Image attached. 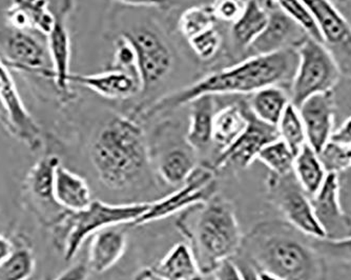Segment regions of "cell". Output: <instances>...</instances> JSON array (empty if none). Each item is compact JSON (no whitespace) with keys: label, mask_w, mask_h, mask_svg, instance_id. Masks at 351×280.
<instances>
[{"label":"cell","mask_w":351,"mask_h":280,"mask_svg":"<svg viewBox=\"0 0 351 280\" xmlns=\"http://www.w3.org/2000/svg\"><path fill=\"white\" fill-rule=\"evenodd\" d=\"M181 213L177 228L186 238L203 275L214 274L223 261L238 254L243 237L228 200L214 196Z\"/></svg>","instance_id":"4"},{"label":"cell","mask_w":351,"mask_h":280,"mask_svg":"<svg viewBox=\"0 0 351 280\" xmlns=\"http://www.w3.org/2000/svg\"><path fill=\"white\" fill-rule=\"evenodd\" d=\"M267 190L270 200L284 215L286 222L309 237L325 238L324 231L313 214L311 197L302 188L293 171L283 176L269 173Z\"/></svg>","instance_id":"8"},{"label":"cell","mask_w":351,"mask_h":280,"mask_svg":"<svg viewBox=\"0 0 351 280\" xmlns=\"http://www.w3.org/2000/svg\"><path fill=\"white\" fill-rule=\"evenodd\" d=\"M216 171L212 165H197L180 188L169 196L152 202L149 210L132 226H142L156 220H165L176 213L182 212L191 207L203 204L216 196Z\"/></svg>","instance_id":"9"},{"label":"cell","mask_w":351,"mask_h":280,"mask_svg":"<svg viewBox=\"0 0 351 280\" xmlns=\"http://www.w3.org/2000/svg\"><path fill=\"white\" fill-rule=\"evenodd\" d=\"M152 163L158 176L169 185L180 187L197 167V153L181 138L175 126L167 124L158 129L153 147H149Z\"/></svg>","instance_id":"10"},{"label":"cell","mask_w":351,"mask_h":280,"mask_svg":"<svg viewBox=\"0 0 351 280\" xmlns=\"http://www.w3.org/2000/svg\"><path fill=\"white\" fill-rule=\"evenodd\" d=\"M268 21L261 34L250 45L244 58L297 48L309 35L274 3L267 8ZM243 58V59H244Z\"/></svg>","instance_id":"17"},{"label":"cell","mask_w":351,"mask_h":280,"mask_svg":"<svg viewBox=\"0 0 351 280\" xmlns=\"http://www.w3.org/2000/svg\"><path fill=\"white\" fill-rule=\"evenodd\" d=\"M120 5L131 8H158L165 9L171 3L169 0H114Z\"/></svg>","instance_id":"43"},{"label":"cell","mask_w":351,"mask_h":280,"mask_svg":"<svg viewBox=\"0 0 351 280\" xmlns=\"http://www.w3.org/2000/svg\"><path fill=\"white\" fill-rule=\"evenodd\" d=\"M311 242L326 261L351 264V236L337 240L311 237Z\"/></svg>","instance_id":"36"},{"label":"cell","mask_w":351,"mask_h":280,"mask_svg":"<svg viewBox=\"0 0 351 280\" xmlns=\"http://www.w3.org/2000/svg\"><path fill=\"white\" fill-rule=\"evenodd\" d=\"M119 226L99 231L90 237L88 266L95 273H106L121 259L126 248V233Z\"/></svg>","instance_id":"21"},{"label":"cell","mask_w":351,"mask_h":280,"mask_svg":"<svg viewBox=\"0 0 351 280\" xmlns=\"http://www.w3.org/2000/svg\"><path fill=\"white\" fill-rule=\"evenodd\" d=\"M277 129L280 139L283 140L295 155L299 153L303 145H306L304 124L297 106H293L291 102L285 108L281 119L278 122Z\"/></svg>","instance_id":"30"},{"label":"cell","mask_w":351,"mask_h":280,"mask_svg":"<svg viewBox=\"0 0 351 280\" xmlns=\"http://www.w3.org/2000/svg\"><path fill=\"white\" fill-rule=\"evenodd\" d=\"M120 34L129 39L135 50L141 93L145 94L163 82L173 70V52L162 33L156 27L142 25Z\"/></svg>","instance_id":"7"},{"label":"cell","mask_w":351,"mask_h":280,"mask_svg":"<svg viewBox=\"0 0 351 280\" xmlns=\"http://www.w3.org/2000/svg\"><path fill=\"white\" fill-rule=\"evenodd\" d=\"M187 43L200 60L208 61L216 57L220 51L223 43L222 34L217 27H214L189 39Z\"/></svg>","instance_id":"37"},{"label":"cell","mask_w":351,"mask_h":280,"mask_svg":"<svg viewBox=\"0 0 351 280\" xmlns=\"http://www.w3.org/2000/svg\"><path fill=\"white\" fill-rule=\"evenodd\" d=\"M112 68L129 71V72L138 74L135 50L129 39L126 38L124 35H118L117 39L114 43V58Z\"/></svg>","instance_id":"38"},{"label":"cell","mask_w":351,"mask_h":280,"mask_svg":"<svg viewBox=\"0 0 351 280\" xmlns=\"http://www.w3.org/2000/svg\"><path fill=\"white\" fill-rule=\"evenodd\" d=\"M8 68L53 80V67L47 37L31 31L11 29L0 54Z\"/></svg>","instance_id":"12"},{"label":"cell","mask_w":351,"mask_h":280,"mask_svg":"<svg viewBox=\"0 0 351 280\" xmlns=\"http://www.w3.org/2000/svg\"><path fill=\"white\" fill-rule=\"evenodd\" d=\"M90 159L97 178L110 190L130 192L151 185L149 141L136 118H108L93 136Z\"/></svg>","instance_id":"2"},{"label":"cell","mask_w":351,"mask_h":280,"mask_svg":"<svg viewBox=\"0 0 351 280\" xmlns=\"http://www.w3.org/2000/svg\"><path fill=\"white\" fill-rule=\"evenodd\" d=\"M330 140L336 143L351 145V116L338 130L333 131Z\"/></svg>","instance_id":"44"},{"label":"cell","mask_w":351,"mask_h":280,"mask_svg":"<svg viewBox=\"0 0 351 280\" xmlns=\"http://www.w3.org/2000/svg\"><path fill=\"white\" fill-rule=\"evenodd\" d=\"M70 82L110 100H130L142 91L137 73L113 68L97 74H72Z\"/></svg>","instance_id":"19"},{"label":"cell","mask_w":351,"mask_h":280,"mask_svg":"<svg viewBox=\"0 0 351 280\" xmlns=\"http://www.w3.org/2000/svg\"><path fill=\"white\" fill-rule=\"evenodd\" d=\"M247 102L219 108L213 124V148L217 155L234 143L247 126Z\"/></svg>","instance_id":"24"},{"label":"cell","mask_w":351,"mask_h":280,"mask_svg":"<svg viewBox=\"0 0 351 280\" xmlns=\"http://www.w3.org/2000/svg\"><path fill=\"white\" fill-rule=\"evenodd\" d=\"M216 17L212 5H200L189 8L181 14L178 21V29L185 40L216 27Z\"/></svg>","instance_id":"31"},{"label":"cell","mask_w":351,"mask_h":280,"mask_svg":"<svg viewBox=\"0 0 351 280\" xmlns=\"http://www.w3.org/2000/svg\"><path fill=\"white\" fill-rule=\"evenodd\" d=\"M260 3H263L264 5H265V8L266 9H267V8H269L270 5H273L274 3V0H259Z\"/></svg>","instance_id":"49"},{"label":"cell","mask_w":351,"mask_h":280,"mask_svg":"<svg viewBox=\"0 0 351 280\" xmlns=\"http://www.w3.org/2000/svg\"><path fill=\"white\" fill-rule=\"evenodd\" d=\"M313 13L322 43L345 76L351 77V25L328 0H303Z\"/></svg>","instance_id":"13"},{"label":"cell","mask_w":351,"mask_h":280,"mask_svg":"<svg viewBox=\"0 0 351 280\" xmlns=\"http://www.w3.org/2000/svg\"><path fill=\"white\" fill-rule=\"evenodd\" d=\"M268 21V11L259 0H247L245 9L230 27L234 49L245 54L250 45L261 34Z\"/></svg>","instance_id":"26"},{"label":"cell","mask_w":351,"mask_h":280,"mask_svg":"<svg viewBox=\"0 0 351 280\" xmlns=\"http://www.w3.org/2000/svg\"><path fill=\"white\" fill-rule=\"evenodd\" d=\"M260 277L261 280H281L279 278L275 277V276L270 275V274L265 273V272H260Z\"/></svg>","instance_id":"47"},{"label":"cell","mask_w":351,"mask_h":280,"mask_svg":"<svg viewBox=\"0 0 351 280\" xmlns=\"http://www.w3.org/2000/svg\"><path fill=\"white\" fill-rule=\"evenodd\" d=\"M13 251V246L10 244L9 240L0 236V262L7 259Z\"/></svg>","instance_id":"45"},{"label":"cell","mask_w":351,"mask_h":280,"mask_svg":"<svg viewBox=\"0 0 351 280\" xmlns=\"http://www.w3.org/2000/svg\"><path fill=\"white\" fill-rule=\"evenodd\" d=\"M315 220L327 240H343L351 236V216L340 204L339 175L328 173L322 187L311 197Z\"/></svg>","instance_id":"16"},{"label":"cell","mask_w":351,"mask_h":280,"mask_svg":"<svg viewBox=\"0 0 351 280\" xmlns=\"http://www.w3.org/2000/svg\"><path fill=\"white\" fill-rule=\"evenodd\" d=\"M232 259L234 260L239 272L241 274L242 280H261L257 268L254 267L247 258L244 257L241 254H237Z\"/></svg>","instance_id":"40"},{"label":"cell","mask_w":351,"mask_h":280,"mask_svg":"<svg viewBox=\"0 0 351 280\" xmlns=\"http://www.w3.org/2000/svg\"><path fill=\"white\" fill-rule=\"evenodd\" d=\"M151 204L108 205L104 201L93 200L84 210L66 211L58 226L59 246L63 258L66 261L74 259L86 238L92 237L99 231L110 226L133 224L149 210Z\"/></svg>","instance_id":"5"},{"label":"cell","mask_w":351,"mask_h":280,"mask_svg":"<svg viewBox=\"0 0 351 280\" xmlns=\"http://www.w3.org/2000/svg\"><path fill=\"white\" fill-rule=\"evenodd\" d=\"M247 0H214L213 12L217 21L234 23L241 16Z\"/></svg>","instance_id":"39"},{"label":"cell","mask_w":351,"mask_h":280,"mask_svg":"<svg viewBox=\"0 0 351 280\" xmlns=\"http://www.w3.org/2000/svg\"><path fill=\"white\" fill-rule=\"evenodd\" d=\"M247 104L258 119L277 127L285 108L291 104V97L282 86H267L252 94Z\"/></svg>","instance_id":"27"},{"label":"cell","mask_w":351,"mask_h":280,"mask_svg":"<svg viewBox=\"0 0 351 280\" xmlns=\"http://www.w3.org/2000/svg\"><path fill=\"white\" fill-rule=\"evenodd\" d=\"M295 154L282 139L268 143L260 151L257 161H261L276 175L289 174L293 171Z\"/></svg>","instance_id":"32"},{"label":"cell","mask_w":351,"mask_h":280,"mask_svg":"<svg viewBox=\"0 0 351 280\" xmlns=\"http://www.w3.org/2000/svg\"><path fill=\"white\" fill-rule=\"evenodd\" d=\"M61 161L57 155H47L33 167L29 175V189L39 204L59 207L54 198V178ZM62 209V208H61Z\"/></svg>","instance_id":"29"},{"label":"cell","mask_w":351,"mask_h":280,"mask_svg":"<svg viewBox=\"0 0 351 280\" xmlns=\"http://www.w3.org/2000/svg\"><path fill=\"white\" fill-rule=\"evenodd\" d=\"M214 275L215 280H242L241 274L232 259L223 261L214 272Z\"/></svg>","instance_id":"42"},{"label":"cell","mask_w":351,"mask_h":280,"mask_svg":"<svg viewBox=\"0 0 351 280\" xmlns=\"http://www.w3.org/2000/svg\"><path fill=\"white\" fill-rule=\"evenodd\" d=\"M54 198L60 208L69 212L84 210L93 201L88 183L62 163L55 172Z\"/></svg>","instance_id":"23"},{"label":"cell","mask_w":351,"mask_h":280,"mask_svg":"<svg viewBox=\"0 0 351 280\" xmlns=\"http://www.w3.org/2000/svg\"><path fill=\"white\" fill-rule=\"evenodd\" d=\"M54 21L47 36V49L53 67V82L63 102L74 97L71 84V37L69 19L75 8V0H49Z\"/></svg>","instance_id":"11"},{"label":"cell","mask_w":351,"mask_h":280,"mask_svg":"<svg viewBox=\"0 0 351 280\" xmlns=\"http://www.w3.org/2000/svg\"><path fill=\"white\" fill-rule=\"evenodd\" d=\"M5 19L11 29L31 31L45 37L50 33L54 21L49 0H12Z\"/></svg>","instance_id":"20"},{"label":"cell","mask_w":351,"mask_h":280,"mask_svg":"<svg viewBox=\"0 0 351 280\" xmlns=\"http://www.w3.org/2000/svg\"><path fill=\"white\" fill-rule=\"evenodd\" d=\"M247 119V126L243 133L228 149L219 153L210 165L216 172L226 167L246 169L257 161L260 151L266 145L279 139L277 127L258 119L250 111V106Z\"/></svg>","instance_id":"15"},{"label":"cell","mask_w":351,"mask_h":280,"mask_svg":"<svg viewBox=\"0 0 351 280\" xmlns=\"http://www.w3.org/2000/svg\"><path fill=\"white\" fill-rule=\"evenodd\" d=\"M295 49L299 65L289 97L291 104L299 108L307 98L335 90L343 74L332 55L317 39L306 37Z\"/></svg>","instance_id":"6"},{"label":"cell","mask_w":351,"mask_h":280,"mask_svg":"<svg viewBox=\"0 0 351 280\" xmlns=\"http://www.w3.org/2000/svg\"><path fill=\"white\" fill-rule=\"evenodd\" d=\"M329 3H332V5H346L348 3L349 0H328Z\"/></svg>","instance_id":"48"},{"label":"cell","mask_w":351,"mask_h":280,"mask_svg":"<svg viewBox=\"0 0 351 280\" xmlns=\"http://www.w3.org/2000/svg\"><path fill=\"white\" fill-rule=\"evenodd\" d=\"M304 124L307 143L317 152L330 141L336 118L335 91L315 94L298 108Z\"/></svg>","instance_id":"18"},{"label":"cell","mask_w":351,"mask_h":280,"mask_svg":"<svg viewBox=\"0 0 351 280\" xmlns=\"http://www.w3.org/2000/svg\"><path fill=\"white\" fill-rule=\"evenodd\" d=\"M187 143L196 153H205L213 147V124L218 108L216 96L203 95L189 102Z\"/></svg>","instance_id":"22"},{"label":"cell","mask_w":351,"mask_h":280,"mask_svg":"<svg viewBox=\"0 0 351 280\" xmlns=\"http://www.w3.org/2000/svg\"><path fill=\"white\" fill-rule=\"evenodd\" d=\"M327 174H340L351 169V145L336 143L330 140L317 154Z\"/></svg>","instance_id":"35"},{"label":"cell","mask_w":351,"mask_h":280,"mask_svg":"<svg viewBox=\"0 0 351 280\" xmlns=\"http://www.w3.org/2000/svg\"><path fill=\"white\" fill-rule=\"evenodd\" d=\"M274 3L304 30L309 36L322 43L315 17L303 0H274Z\"/></svg>","instance_id":"34"},{"label":"cell","mask_w":351,"mask_h":280,"mask_svg":"<svg viewBox=\"0 0 351 280\" xmlns=\"http://www.w3.org/2000/svg\"><path fill=\"white\" fill-rule=\"evenodd\" d=\"M90 269L88 262H77L71 266L66 271H63L54 280H88Z\"/></svg>","instance_id":"41"},{"label":"cell","mask_w":351,"mask_h":280,"mask_svg":"<svg viewBox=\"0 0 351 280\" xmlns=\"http://www.w3.org/2000/svg\"><path fill=\"white\" fill-rule=\"evenodd\" d=\"M293 172L309 197L313 196L319 191L327 176L319 155L308 143L303 145L295 155Z\"/></svg>","instance_id":"28"},{"label":"cell","mask_w":351,"mask_h":280,"mask_svg":"<svg viewBox=\"0 0 351 280\" xmlns=\"http://www.w3.org/2000/svg\"><path fill=\"white\" fill-rule=\"evenodd\" d=\"M160 280H203V274L187 242H179L152 268Z\"/></svg>","instance_id":"25"},{"label":"cell","mask_w":351,"mask_h":280,"mask_svg":"<svg viewBox=\"0 0 351 280\" xmlns=\"http://www.w3.org/2000/svg\"><path fill=\"white\" fill-rule=\"evenodd\" d=\"M299 65L297 49L247 57L234 66L215 71L194 84L158 98L135 115L149 119L173 111L203 95H252L267 86L291 84Z\"/></svg>","instance_id":"1"},{"label":"cell","mask_w":351,"mask_h":280,"mask_svg":"<svg viewBox=\"0 0 351 280\" xmlns=\"http://www.w3.org/2000/svg\"><path fill=\"white\" fill-rule=\"evenodd\" d=\"M238 254L258 271L281 280H326V260L311 246L309 236L287 222L266 220L254 226Z\"/></svg>","instance_id":"3"},{"label":"cell","mask_w":351,"mask_h":280,"mask_svg":"<svg viewBox=\"0 0 351 280\" xmlns=\"http://www.w3.org/2000/svg\"><path fill=\"white\" fill-rule=\"evenodd\" d=\"M34 271V258L27 248H19L0 262V280H27Z\"/></svg>","instance_id":"33"},{"label":"cell","mask_w":351,"mask_h":280,"mask_svg":"<svg viewBox=\"0 0 351 280\" xmlns=\"http://www.w3.org/2000/svg\"><path fill=\"white\" fill-rule=\"evenodd\" d=\"M0 102L3 108V121L8 131L16 139L37 152L43 147V135L34 118L27 111L5 61L0 56Z\"/></svg>","instance_id":"14"},{"label":"cell","mask_w":351,"mask_h":280,"mask_svg":"<svg viewBox=\"0 0 351 280\" xmlns=\"http://www.w3.org/2000/svg\"><path fill=\"white\" fill-rule=\"evenodd\" d=\"M135 280H160L155 274L152 272L151 269H145L139 272L136 276Z\"/></svg>","instance_id":"46"}]
</instances>
